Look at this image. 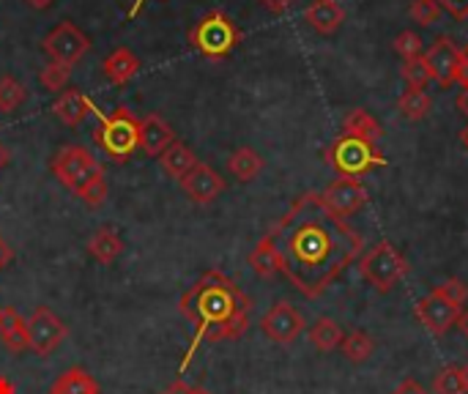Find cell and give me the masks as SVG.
Listing matches in <instances>:
<instances>
[{
	"mask_svg": "<svg viewBox=\"0 0 468 394\" xmlns=\"http://www.w3.org/2000/svg\"><path fill=\"white\" fill-rule=\"evenodd\" d=\"M266 236L280 252L282 274L307 299L326 293L362 258V236L318 192L296 197Z\"/></svg>",
	"mask_w": 468,
	"mask_h": 394,
	"instance_id": "6da1fadb",
	"label": "cell"
},
{
	"mask_svg": "<svg viewBox=\"0 0 468 394\" xmlns=\"http://www.w3.org/2000/svg\"><path fill=\"white\" fill-rule=\"evenodd\" d=\"M178 310L197 329L200 340L225 343V340L244 337V332L250 329L252 302L222 272H206L181 296Z\"/></svg>",
	"mask_w": 468,
	"mask_h": 394,
	"instance_id": "7a4b0ae2",
	"label": "cell"
},
{
	"mask_svg": "<svg viewBox=\"0 0 468 394\" xmlns=\"http://www.w3.org/2000/svg\"><path fill=\"white\" fill-rule=\"evenodd\" d=\"M466 299L468 288L463 285V280L452 277V280L441 282L439 288H433L425 299H420L414 307V315L431 335L441 337L458 324V318L466 307Z\"/></svg>",
	"mask_w": 468,
	"mask_h": 394,
	"instance_id": "3957f363",
	"label": "cell"
},
{
	"mask_svg": "<svg viewBox=\"0 0 468 394\" xmlns=\"http://www.w3.org/2000/svg\"><path fill=\"white\" fill-rule=\"evenodd\" d=\"M93 112L99 115V126L93 137L101 145V151L118 165L129 162L132 154L140 148V118L132 115V110L126 107H118L112 112H101V110Z\"/></svg>",
	"mask_w": 468,
	"mask_h": 394,
	"instance_id": "277c9868",
	"label": "cell"
},
{
	"mask_svg": "<svg viewBox=\"0 0 468 394\" xmlns=\"http://www.w3.org/2000/svg\"><path fill=\"white\" fill-rule=\"evenodd\" d=\"M239 41H241L239 25H236L225 11H219V8L203 14V16L195 22V27L189 30V44H192L200 55L211 58V60L228 58V55L236 49Z\"/></svg>",
	"mask_w": 468,
	"mask_h": 394,
	"instance_id": "5b68a950",
	"label": "cell"
},
{
	"mask_svg": "<svg viewBox=\"0 0 468 394\" xmlns=\"http://www.w3.org/2000/svg\"><path fill=\"white\" fill-rule=\"evenodd\" d=\"M326 162L337 170V176H348L362 181V176H367L373 167H384L387 159L378 154V148L367 140L351 137V134H340L329 151H326Z\"/></svg>",
	"mask_w": 468,
	"mask_h": 394,
	"instance_id": "8992f818",
	"label": "cell"
},
{
	"mask_svg": "<svg viewBox=\"0 0 468 394\" xmlns=\"http://www.w3.org/2000/svg\"><path fill=\"white\" fill-rule=\"evenodd\" d=\"M49 170L60 181V186H66L74 195H80L90 181H96L99 176H104V167L82 145H66V148H60L49 159Z\"/></svg>",
	"mask_w": 468,
	"mask_h": 394,
	"instance_id": "52a82bcc",
	"label": "cell"
},
{
	"mask_svg": "<svg viewBox=\"0 0 468 394\" xmlns=\"http://www.w3.org/2000/svg\"><path fill=\"white\" fill-rule=\"evenodd\" d=\"M359 274L381 293H389L406 274H409V263L406 258L389 244V241H378L376 247H370L362 258H359Z\"/></svg>",
	"mask_w": 468,
	"mask_h": 394,
	"instance_id": "ba28073f",
	"label": "cell"
},
{
	"mask_svg": "<svg viewBox=\"0 0 468 394\" xmlns=\"http://www.w3.org/2000/svg\"><path fill=\"white\" fill-rule=\"evenodd\" d=\"M41 49L49 55V60L74 66L88 49H90V38L74 25V22H58L41 41Z\"/></svg>",
	"mask_w": 468,
	"mask_h": 394,
	"instance_id": "9c48e42d",
	"label": "cell"
},
{
	"mask_svg": "<svg viewBox=\"0 0 468 394\" xmlns=\"http://www.w3.org/2000/svg\"><path fill=\"white\" fill-rule=\"evenodd\" d=\"M66 337L69 326L49 307H36L33 315L27 318V340L36 357H49Z\"/></svg>",
	"mask_w": 468,
	"mask_h": 394,
	"instance_id": "30bf717a",
	"label": "cell"
},
{
	"mask_svg": "<svg viewBox=\"0 0 468 394\" xmlns=\"http://www.w3.org/2000/svg\"><path fill=\"white\" fill-rule=\"evenodd\" d=\"M261 329H263V335H266L271 343H277V346H293V343L302 337V332H304L307 326H304L302 313H299L291 302H277V304L261 318Z\"/></svg>",
	"mask_w": 468,
	"mask_h": 394,
	"instance_id": "8fae6325",
	"label": "cell"
},
{
	"mask_svg": "<svg viewBox=\"0 0 468 394\" xmlns=\"http://www.w3.org/2000/svg\"><path fill=\"white\" fill-rule=\"evenodd\" d=\"M321 197H324V203H326L337 217L346 219V217H354L356 211L365 208V203H367V189H365V184L356 181V178L337 176V178L321 192Z\"/></svg>",
	"mask_w": 468,
	"mask_h": 394,
	"instance_id": "7c38bea8",
	"label": "cell"
},
{
	"mask_svg": "<svg viewBox=\"0 0 468 394\" xmlns=\"http://www.w3.org/2000/svg\"><path fill=\"white\" fill-rule=\"evenodd\" d=\"M178 184H181L184 195L197 206H208L225 192V178L206 162H197Z\"/></svg>",
	"mask_w": 468,
	"mask_h": 394,
	"instance_id": "4fadbf2b",
	"label": "cell"
},
{
	"mask_svg": "<svg viewBox=\"0 0 468 394\" xmlns=\"http://www.w3.org/2000/svg\"><path fill=\"white\" fill-rule=\"evenodd\" d=\"M428 69H431V80H436L441 88H450L452 82H458V66H461V49L447 38H436L428 49V55H422Z\"/></svg>",
	"mask_w": 468,
	"mask_h": 394,
	"instance_id": "5bb4252c",
	"label": "cell"
},
{
	"mask_svg": "<svg viewBox=\"0 0 468 394\" xmlns=\"http://www.w3.org/2000/svg\"><path fill=\"white\" fill-rule=\"evenodd\" d=\"M173 143H176V132L162 115L151 112L140 118V148L148 156H162Z\"/></svg>",
	"mask_w": 468,
	"mask_h": 394,
	"instance_id": "9a60e30c",
	"label": "cell"
},
{
	"mask_svg": "<svg viewBox=\"0 0 468 394\" xmlns=\"http://www.w3.org/2000/svg\"><path fill=\"white\" fill-rule=\"evenodd\" d=\"M96 107H93V101L82 93V91H74V88H69V91H63L58 99H55V104H52V112H55V118L63 123V126H80L90 112H93Z\"/></svg>",
	"mask_w": 468,
	"mask_h": 394,
	"instance_id": "2e32d148",
	"label": "cell"
},
{
	"mask_svg": "<svg viewBox=\"0 0 468 394\" xmlns=\"http://www.w3.org/2000/svg\"><path fill=\"white\" fill-rule=\"evenodd\" d=\"M0 343H3L11 354L30 351L27 318H22L14 307H0Z\"/></svg>",
	"mask_w": 468,
	"mask_h": 394,
	"instance_id": "e0dca14e",
	"label": "cell"
},
{
	"mask_svg": "<svg viewBox=\"0 0 468 394\" xmlns=\"http://www.w3.org/2000/svg\"><path fill=\"white\" fill-rule=\"evenodd\" d=\"M101 69H104V77H107L112 85H126V82H132V77H137V71H140V58H137L129 47H115V49L104 58Z\"/></svg>",
	"mask_w": 468,
	"mask_h": 394,
	"instance_id": "ac0fdd59",
	"label": "cell"
},
{
	"mask_svg": "<svg viewBox=\"0 0 468 394\" xmlns=\"http://www.w3.org/2000/svg\"><path fill=\"white\" fill-rule=\"evenodd\" d=\"M304 19H307V25L313 30L329 36V33H335L343 25L346 11H343V5L337 0H313L307 5V11H304Z\"/></svg>",
	"mask_w": 468,
	"mask_h": 394,
	"instance_id": "d6986e66",
	"label": "cell"
},
{
	"mask_svg": "<svg viewBox=\"0 0 468 394\" xmlns=\"http://www.w3.org/2000/svg\"><path fill=\"white\" fill-rule=\"evenodd\" d=\"M88 255L96 258L101 266H112L123 255V239L112 228H99L88 239Z\"/></svg>",
	"mask_w": 468,
	"mask_h": 394,
	"instance_id": "ffe728a7",
	"label": "cell"
},
{
	"mask_svg": "<svg viewBox=\"0 0 468 394\" xmlns=\"http://www.w3.org/2000/svg\"><path fill=\"white\" fill-rule=\"evenodd\" d=\"M47 394H101V387L85 367H69L52 381Z\"/></svg>",
	"mask_w": 468,
	"mask_h": 394,
	"instance_id": "44dd1931",
	"label": "cell"
},
{
	"mask_svg": "<svg viewBox=\"0 0 468 394\" xmlns=\"http://www.w3.org/2000/svg\"><path fill=\"white\" fill-rule=\"evenodd\" d=\"M261 170H263V156L255 151V148H236L230 156H228V173L236 178V181H241V184H250V181H255L258 176H261Z\"/></svg>",
	"mask_w": 468,
	"mask_h": 394,
	"instance_id": "7402d4cb",
	"label": "cell"
},
{
	"mask_svg": "<svg viewBox=\"0 0 468 394\" xmlns=\"http://www.w3.org/2000/svg\"><path fill=\"white\" fill-rule=\"evenodd\" d=\"M250 269L263 277V280H271L277 274H282V261H280V252L274 247V241L269 236H263L258 241V247L250 252Z\"/></svg>",
	"mask_w": 468,
	"mask_h": 394,
	"instance_id": "603a6c76",
	"label": "cell"
},
{
	"mask_svg": "<svg viewBox=\"0 0 468 394\" xmlns=\"http://www.w3.org/2000/svg\"><path fill=\"white\" fill-rule=\"evenodd\" d=\"M159 165H162V170H165L170 178L181 181V178L197 165V156H195V151H192L189 145H184V143L176 140V143L159 156Z\"/></svg>",
	"mask_w": 468,
	"mask_h": 394,
	"instance_id": "cb8c5ba5",
	"label": "cell"
},
{
	"mask_svg": "<svg viewBox=\"0 0 468 394\" xmlns=\"http://www.w3.org/2000/svg\"><path fill=\"white\" fill-rule=\"evenodd\" d=\"M343 134H351V137H359V140H367L376 145L384 132L367 110H351L343 121Z\"/></svg>",
	"mask_w": 468,
	"mask_h": 394,
	"instance_id": "d4e9b609",
	"label": "cell"
},
{
	"mask_svg": "<svg viewBox=\"0 0 468 394\" xmlns=\"http://www.w3.org/2000/svg\"><path fill=\"white\" fill-rule=\"evenodd\" d=\"M307 335H310V343H313L318 351H324V354L337 351V348L343 346V337H346V332L340 329V324L332 321V318H318V321L310 326Z\"/></svg>",
	"mask_w": 468,
	"mask_h": 394,
	"instance_id": "484cf974",
	"label": "cell"
},
{
	"mask_svg": "<svg viewBox=\"0 0 468 394\" xmlns=\"http://www.w3.org/2000/svg\"><path fill=\"white\" fill-rule=\"evenodd\" d=\"M343 357L354 365H365L376 354V340L367 332H351L343 337Z\"/></svg>",
	"mask_w": 468,
	"mask_h": 394,
	"instance_id": "4316f807",
	"label": "cell"
},
{
	"mask_svg": "<svg viewBox=\"0 0 468 394\" xmlns=\"http://www.w3.org/2000/svg\"><path fill=\"white\" fill-rule=\"evenodd\" d=\"M433 107V99L425 91H414L409 88L400 99H398V110L406 121H422Z\"/></svg>",
	"mask_w": 468,
	"mask_h": 394,
	"instance_id": "83f0119b",
	"label": "cell"
},
{
	"mask_svg": "<svg viewBox=\"0 0 468 394\" xmlns=\"http://www.w3.org/2000/svg\"><path fill=\"white\" fill-rule=\"evenodd\" d=\"M69 80H71V66L58 63V60H49V63L38 71V82H41L47 91H52V93H63L66 85H69Z\"/></svg>",
	"mask_w": 468,
	"mask_h": 394,
	"instance_id": "f1b7e54d",
	"label": "cell"
},
{
	"mask_svg": "<svg viewBox=\"0 0 468 394\" xmlns=\"http://www.w3.org/2000/svg\"><path fill=\"white\" fill-rule=\"evenodd\" d=\"M403 80L409 88L414 91H425V85L431 82V69L425 63V58H411V60H403V69H400Z\"/></svg>",
	"mask_w": 468,
	"mask_h": 394,
	"instance_id": "f546056e",
	"label": "cell"
},
{
	"mask_svg": "<svg viewBox=\"0 0 468 394\" xmlns=\"http://www.w3.org/2000/svg\"><path fill=\"white\" fill-rule=\"evenodd\" d=\"M25 101V85L14 77H0V112H14Z\"/></svg>",
	"mask_w": 468,
	"mask_h": 394,
	"instance_id": "4dcf8cb0",
	"label": "cell"
},
{
	"mask_svg": "<svg viewBox=\"0 0 468 394\" xmlns=\"http://www.w3.org/2000/svg\"><path fill=\"white\" fill-rule=\"evenodd\" d=\"M433 394H466L463 384V373L461 367H444L436 378H433Z\"/></svg>",
	"mask_w": 468,
	"mask_h": 394,
	"instance_id": "1f68e13d",
	"label": "cell"
},
{
	"mask_svg": "<svg viewBox=\"0 0 468 394\" xmlns=\"http://www.w3.org/2000/svg\"><path fill=\"white\" fill-rule=\"evenodd\" d=\"M395 49H398V55H400L403 60H411V58H422L425 44H422V38H420L414 30H403V33H398V38H395Z\"/></svg>",
	"mask_w": 468,
	"mask_h": 394,
	"instance_id": "d6a6232c",
	"label": "cell"
},
{
	"mask_svg": "<svg viewBox=\"0 0 468 394\" xmlns=\"http://www.w3.org/2000/svg\"><path fill=\"white\" fill-rule=\"evenodd\" d=\"M441 5L436 3V0H414L411 3V16H414V22H420V25H436L439 22V16H441Z\"/></svg>",
	"mask_w": 468,
	"mask_h": 394,
	"instance_id": "836d02e7",
	"label": "cell"
},
{
	"mask_svg": "<svg viewBox=\"0 0 468 394\" xmlns=\"http://www.w3.org/2000/svg\"><path fill=\"white\" fill-rule=\"evenodd\" d=\"M88 208H99V206H104V200H107V181H104V176H99L96 181H90L80 195H77Z\"/></svg>",
	"mask_w": 468,
	"mask_h": 394,
	"instance_id": "e575fe53",
	"label": "cell"
},
{
	"mask_svg": "<svg viewBox=\"0 0 468 394\" xmlns=\"http://www.w3.org/2000/svg\"><path fill=\"white\" fill-rule=\"evenodd\" d=\"M444 11H450L455 19H468V0H436Z\"/></svg>",
	"mask_w": 468,
	"mask_h": 394,
	"instance_id": "d590c367",
	"label": "cell"
},
{
	"mask_svg": "<svg viewBox=\"0 0 468 394\" xmlns=\"http://www.w3.org/2000/svg\"><path fill=\"white\" fill-rule=\"evenodd\" d=\"M266 11H271V14H285L296 0H258Z\"/></svg>",
	"mask_w": 468,
	"mask_h": 394,
	"instance_id": "8d00e7d4",
	"label": "cell"
},
{
	"mask_svg": "<svg viewBox=\"0 0 468 394\" xmlns=\"http://www.w3.org/2000/svg\"><path fill=\"white\" fill-rule=\"evenodd\" d=\"M392 394H428V389L420 384V381H414V378H406L403 384H398V389Z\"/></svg>",
	"mask_w": 468,
	"mask_h": 394,
	"instance_id": "74e56055",
	"label": "cell"
},
{
	"mask_svg": "<svg viewBox=\"0 0 468 394\" xmlns=\"http://www.w3.org/2000/svg\"><path fill=\"white\" fill-rule=\"evenodd\" d=\"M458 82L468 88V47L461 49V66H458Z\"/></svg>",
	"mask_w": 468,
	"mask_h": 394,
	"instance_id": "f35d334b",
	"label": "cell"
},
{
	"mask_svg": "<svg viewBox=\"0 0 468 394\" xmlns=\"http://www.w3.org/2000/svg\"><path fill=\"white\" fill-rule=\"evenodd\" d=\"M192 389H195V387H189L186 381H173L170 387L162 389V394H192Z\"/></svg>",
	"mask_w": 468,
	"mask_h": 394,
	"instance_id": "ab89813d",
	"label": "cell"
},
{
	"mask_svg": "<svg viewBox=\"0 0 468 394\" xmlns=\"http://www.w3.org/2000/svg\"><path fill=\"white\" fill-rule=\"evenodd\" d=\"M11 258H14V252H11V247H8V241L0 236V272L11 263Z\"/></svg>",
	"mask_w": 468,
	"mask_h": 394,
	"instance_id": "60d3db41",
	"label": "cell"
},
{
	"mask_svg": "<svg viewBox=\"0 0 468 394\" xmlns=\"http://www.w3.org/2000/svg\"><path fill=\"white\" fill-rule=\"evenodd\" d=\"M455 104H458V110H461V112L468 118V88L461 91V96H458V101H455Z\"/></svg>",
	"mask_w": 468,
	"mask_h": 394,
	"instance_id": "b9f144b4",
	"label": "cell"
},
{
	"mask_svg": "<svg viewBox=\"0 0 468 394\" xmlns=\"http://www.w3.org/2000/svg\"><path fill=\"white\" fill-rule=\"evenodd\" d=\"M455 326L461 329V335L468 340V307L461 313V318H458V324H455Z\"/></svg>",
	"mask_w": 468,
	"mask_h": 394,
	"instance_id": "7bdbcfd3",
	"label": "cell"
},
{
	"mask_svg": "<svg viewBox=\"0 0 468 394\" xmlns=\"http://www.w3.org/2000/svg\"><path fill=\"white\" fill-rule=\"evenodd\" d=\"M8 162H11V151H8V148H5V145L0 143V170H3V167H5Z\"/></svg>",
	"mask_w": 468,
	"mask_h": 394,
	"instance_id": "ee69618b",
	"label": "cell"
},
{
	"mask_svg": "<svg viewBox=\"0 0 468 394\" xmlns=\"http://www.w3.org/2000/svg\"><path fill=\"white\" fill-rule=\"evenodd\" d=\"M0 394H14L11 381H8V378H3V376H0Z\"/></svg>",
	"mask_w": 468,
	"mask_h": 394,
	"instance_id": "f6af8a7d",
	"label": "cell"
},
{
	"mask_svg": "<svg viewBox=\"0 0 468 394\" xmlns=\"http://www.w3.org/2000/svg\"><path fill=\"white\" fill-rule=\"evenodd\" d=\"M27 3H30L33 8H47V5H52L55 0H27Z\"/></svg>",
	"mask_w": 468,
	"mask_h": 394,
	"instance_id": "bcb514c9",
	"label": "cell"
},
{
	"mask_svg": "<svg viewBox=\"0 0 468 394\" xmlns=\"http://www.w3.org/2000/svg\"><path fill=\"white\" fill-rule=\"evenodd\" d=\"M143 3H145V0H134V5L129 8V16H137V14H140V8H143Z\"/></svg>",
	"mask_w": 468,
	"mask_h": 394,
	"instance_id": "7dc6e473",
	"label": "cell"
},
{
	"mask_svg": "<svg viewBox=\"0 0 468 394\" xmlns=\"http://www.w3.org/2000/svg\"><path fill=\"white\" fill-rule=\"evenodd\" d=\"M461 143H463V148L468 151V123L463 126V132H461Z\"/></svg>",
	"mask_w": 468,
	"mask_h": 394,
	"instance_id": "c3c4849f",
	"label": "cell"
},
{
	"mask_svg": "<svg viewBox=\"0 0 468 394\" xmlns=\"http://www.w3.org/2000/svg\"><path fill=\"white\" fill-rule=\"evenodd\" d=\"M461 373H463V384H466V394H468V365L466 367H461Z\"/></svg>",
	"mask_w": 468,
	"mask_h": 394,
	"instance_id": "681fc988",
	"label": "cell"
},
{
	"mask_svg": "<svg viewBox=\"0 0 468 394\" xmlns=\"http://www.w3.org/2000/svg\"><path fill=\"white\" fill-rule=\"evenodd\" d=\"M192 394H211L208 389H203V387H197V389H192Z\"/></svg>",
	"mask_w": 468,
	"mask_h": 394,
	"instance_id": "f907efd6",
	"label": "cell"
}]
</instances>
